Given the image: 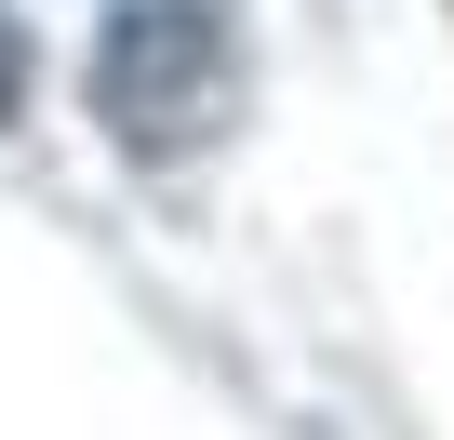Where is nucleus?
<instances>
[{"label": "nucleus", "mask_w": 454, "mask_h": 440, "mask_svg": "<svg viewBox=\"0 0 454 440\" xmlns=\"http://www.w3.org/2000/svg\"><path fill=\"white\" fill-rule=\"evenodd\" d=\"M241 94V41H227V0H107L94 27V120L134 160H174L227 120Z\"/></svg>", "instance_id": "obj_1"}, {"label": "nucleus", "mask_w": 454, "mask_h": 440, "mask_svg": "<svg viewBox=\"0 0 454 440\" xmlns=\"http://www.w3.org/2000/svg\"><path fill=\"white\" fill-rule=\"evenodd\" d=\"M14 107H27V14L0 0V134H14Z\"/></svg>", "instance_id": "obj_2"}]
</instances>
